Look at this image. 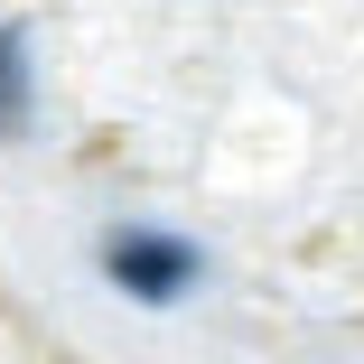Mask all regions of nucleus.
Wrapping results in <instances>:
<instances>
[{"label":"nucleus","mask_w":364,"mask_h":364,"mask_svg":"<svg viewBox=\"0 0 364 364\" xmlns=\"http://www.w3.org/2000/svg\"><path fill=\"white\" fill-rule=\"evenodd\" d=\"M94 271L131 309H187L205 289V243L178 225H150V215H122V225L94 234Z\"/></svg>","instance_id":"nucleus-1"},{"label":"nucleus","mask_w":364,"mask_h":364,"mask_svg":"<svg viewBox=\"0 0 364 364\" xmlns=\"http://www.w3.org/2000/svg\"><path fill=\"white\" fill-rule=\"evenodd\" d=\"M47 112V65H38V19L10 10L0 19V150H28Z\"/></svg>","instance_id":"nucleus-2"}]
</instances>
